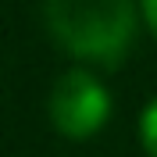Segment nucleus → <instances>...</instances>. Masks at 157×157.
I'll return each mask as SVG.
<instances>
[{
	"label": "nucleus",
	"mask_w": 157,
	"mask_h": 157,
	"mask_svg": "<svg viewBox=\"0 0 157 157\" xmlns=\"http://www.w3.org/2000/svg\"><path fill=\"white\" fill-rule=\"evenodd\" d=\"M43 18L57 47L75 61L118 68L139 25L136 0H43Z\"/></svg>",
	"instance_id": "1"
},
{
	"label": "nucleus",
	"mask_w": 157,
	"mask_h": 157,
	"mask_svg": "<svg viewBox=\"0 0 157 157\" xmlns=\"http://www.w3.org/2000/svg\"><path fill=\"white\" fill-rule=\"evenodd\" d=\"M111 89L104 86V78L93 75L89 68H68L54 82L47 100L50 125L57 128L64 139H93L111 118Z\"/></svg>",
	"instance_id": "2"
},
{
	"label": "nucleus",
	"mask_w": 157,
	"mask_h": 157,
	"mask_svg": "<svg viewBox=\"0 0 157 157\" xmlns=\"http://www.w3.org/2000/svg\"><path fill=\"white\" fill-rule=\"evenodd\" d=\"M139 147L147 157H157V97H150L139 111Z\"/></svg>",
	"instance_id": "3"
},
{
	"label": "nucleus",
	"mask_w": 157,
	"mask_h": 157,
	"mask_svg": "<svg viewBox=\"0 0 157 157\" xmlns=\"http://www.w3.org/2000/svg\"><path fill=\"white\" fill-rule=\"evenodd\" d=\"M139 14H143V21H147L150 36L157 39V0H139Z\"/></svg>",
	"instance_id": "4"
}]
</instances>
